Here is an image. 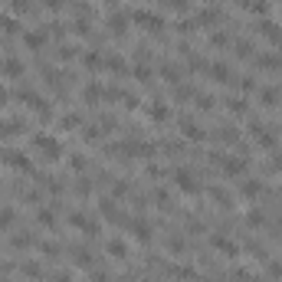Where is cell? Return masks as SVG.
Returning a JSON list of instances; mask_svg holds the SVG:
<instances>
[{
  "instance_id": "f1b7e54d",
  "label": "cell",
  "mask_w": 282,
  "mask_h": 282,
  "mask_svg": "<svg viewBox=\"0 0 282 282\" xmlns=\"http://www.w3.org/2000/svg\"><path fill=\"white\" fill-rule=\"evenodd\" d=\"M168 250H171V253H184V239H181V236H171Z\"/></svg>"
},
{
  "instance_id": "ac0fdd59",
  "label": "cell",
  "mask_w": 282,
  "mask_h": 282,
  "mask_svg": "<svg viewBox=\"0 0 282 282\" xmlns=\"http://www.w3.org/2000/svg\"><path fill=\"white\" fill-rule=\"evenodd\" d=\"M82 66H86V69H99L102 56H99V53H86V56H82Z\"/></svg>"
},
{
  "instance_id": "ba28073f",
  "label": "cell",
  "mask_w": 282,
  "mask_h": 282,
  "mask_svg": "<svg viewBox=\"0 0 282 282\" xmlns=\"http://www.w3.org/2000/svg\"><path fill=\"white\" fill-rule=\"evenodd\" d=\"M135 23H141L144 26V30H151V33H157V30H161V20H157V17H151V13H135Z\"/></svg>"
},
{
  "instance_id": "1f68e13d",
  "label": "cell",
  "mask_w": 282,
  "mask_h": 282,
  "mask_svg": "<svg viewBox=\"0 0 282 282\" xmlns=\"http://www.w3.org/2000/svg\"><path fill=\"white\" fill-rule=\"evenodd\" d=\"M210 43H213V46H226L230 39H226V33H213V36H210Z\"/></svg>"
},
{
  "instance_id": "d590c367",
  "label": "cell",
  "mask_w": 282,
  "mask_h": 282,
  "mask_svg": "<svg viewBox=\"0 0 282 282\" xmlns=\"http://www.w3.org/2000/svg\"><path fill=\"white\" fill-rule=\"evenodd\" d=\"M50 282H69V276H53Z\"/></svg>"
},
{
  "instance_id": "cb8c5ba5",
  "label": "cell",
  "mask_w": 282,
  "mask_h": 282,
  "mask_svg": "<svg viewBox=\"0 0 282 282\" xmlns=\"http://www.w3.org/2000/svg\"><path fill=\"white\" fill-rule=\"evenodd\" d=\"M236 56H253V43H246V39H236Z\"/></svg>"
},
{
  "instance_id": "d6986e66",
  "label": "cell",
  "mask_w": 282,
  "mask_h": 282,
  "mask_svg": "<svg viewBox=\"0 0 282 282\" xmlns=\"http://www.w3.org/2000/svg\"><path fill=\"white\" fill-rule=\"evenodd\" d=\"M105 66H108L112 72H118V75L125 72V59H122V56H108V59H105Z\"/></svg>"
},
{
  "instance_id": "7a4b0ae2",
  "label": "cell",
  "mask_w": 282,
  "mask_h": 282,
  "mask_svg": "<svg viewBox=\"0 0 282 282\" xmlns=\"http://www.w3.org/2000/svg\"><path fill=\"white\" fill-rule=\"evenodd\" d=\"M256 33H263V39H266V43H276V46H282V26H279V23L259 20V23H256Z\"/></svg>"
},
{
  "instance_id": "8992f818",
  "label": "cell",
  "mask_w": 282,
  "mask_h": 282,
  "mask_svg": "<svg viewBox=\"0 0 282 282\" xmlns=\"http://www.w3.org/2000/svg\"><path fill=\"white\" fill-rule=\"evenodd\" d=\"M213 250L217 253H223V256H236V243H233V239H226V236H213Z\"/></svg>"
},
{
  "instance_id": "83f0119b",
  "label": "cell",
  "mask_w": 282,
  "mask_h": 282,
  "mask_svg": "<svg viewBox=\"0 0 282 282\" xmlns=\"http://www.w3.org/2000/svg\"><path fill=\"white\" fill-rule=\"evenodd\" d=\"M226 108H230V112H246V102H239V99H230V102H226Z\"/></svg>"
},
{
  "instance_id": "8d00e7d4",
  "label": "cell",
  "mask_w": 282,
  "mask_h": 282,
  "mask_svg": "<svg viewBox=\"0 0 282 282\" xmlns=\"http://www.w3.org/2000/svg\"><path fill=\"white\" fill-rule=\"evenodd\" d=\"M279 194H282V187H279Z\"/></svg>"
},
{
  "instance_id": "52a82bcc",
  "label": "cell",
  "mask_w": 282,
  "mask_h": 282,
  "mask_svg": "<svg viewBox=\"0 0 282 282\" xmlns=\"http://www.w3.org/2000/svg\"><path fill=\"white\" fill-rule=\"evenodd\" d=\"M72 226H75V230H82V233H89V236H92V233L99 230V226H95L92 220L86 217V213H72Z\"/></svg>"
},
{
  "instance_id": "44dd1931",
  "label": "cell",
  "mask_w": 282,
  "mask_h": 282,
  "mask_svg": "<svg viewBox=\"0 0 282 282\" xmlns=\"http://www.w3.org/2000/svg\"><path fill=\"white\" fill-rule=\"evenodd\" d=\"M210 200H213V204H223V207H226V204H230V197H226V190L210 187Z\"/></svg>"
},
{
  "instance_id": "484cf974",
  "label": "cell",
  "mask_w": 282,
  "mask_h": 282,
  "mask_svg": "<svg viewBox=\"0 0 282 282\" xmlns=\"http://www.w3.org/2000/svg\"><path fill=\"white\" fill-rule=\"evenodd\" d=\"M161 75H164V79H171V82H177V79H181V72H177L174 66H161Z\"/></svg>"
},
{
  "instance_id": "d6a6232c",
  "label": "cell",
  "mask_w": 282,
  "mask_h": 282,
  "mask_svg": "<svg viewBox=\"0 0 282 282\" xmlns=\"http://www.w3.org/2000/svg\"><path fill=\"white\" fill-rule=\"evenodd\" d=\"M197 105H200V108H213V99H210V95H197Z\"/></svg>"
},
{
  "instance_id": "6da1fadb",
  "label": "cell",
  "mask_w": 282,
  "mask_h": 282,
  "mask_svg": "<svg viewBox=\"0 0 282 282\" xmlns=\"http://www.w3.org/2000/svg\"><path fill=\"white\" fill-rule=\"evenodd\" d=\"M33 148H36L39 154L46 157V161H56V157L63 154L59 141H56V138H50V135H36V138H33Z\"/></svg>"
},
{
  "instance_id": "603a6c76",
  "label": "cell",
  "mask_w": 282,
  "mask_h": 282,
  "mask_svg": "<svg viewBox=\"0 0 282 282\" xmlns=\"http://www.w3.org/2000/svg\"><path fill=\"white\" fill-rule=\"evenodd\" d=\"M23 276L26 279H39V263H23Z\"/></svg>"
},
{
  "instance_id": "e575fe53",
  "label": "cell",
  "mask_w": 282,
  "mask_h": 282,
  "mask_svg": "<svg viewBox=\"0 0 282 282\" xmlns=\"http://www.w3.org/2000/svg\"><path fill=\"white\" fill-rule=\"evenodd\" d=\"M39 246H43L46 256H56V253H59V250H56V243H39Z\"/></svg>"
},
{
  "instance_id": "3957f363",
  "label": "cell",
  "mask_w": 282,
  "mask_h": 282,
  "mask_svg": "<svg viewBox=\"0 0 282 282\" xmlns=\"http://www.w3.org/2000/svg\"><path fill=\"white\" fill-rule=\"evenodd\" d=\"M174 181H177V187H181V190H187V194H197V177L190 174L187 168H177V171H174Z\"/></svg>"
},
{
  "instance_id": "74e56055",
  "label": "cell",
  "mask_w": 282,
  "mask_h": 282,
  "mask_svg": "<svg viewBox=\"0 0 282 282\" xmlns=\"http://www.w3.org/2000/svg\"><path fill=\"white\" fill-rule=\"evenodd\" d=\"M279 239H282V236H279Z\"/></svg>"
},
{
  "instance_id": "30bf717a",
  "label": "cell",
  "mask_w": 282,
  "mask_h": 282,
  "mask_svg": "<svg viewBox=\"0 0 282 282\" xmlns=\"http://www.w3.org/2000/svg\"><path fill=\"white\" fill-rule=\"evenodd\" d=\"M0 72L17 79V75H23V63H20V59H4V63H0Z\"/></svg>"
},
{
  "instance_id": "e0dca14e",
  "label": "cell",
  "mask_w": 282,
  "mask_h": 282,
  "mask_svg": "<svg viewBox=\"0 0 282 282\" xmlns=\"http://www.w3.org/2000/svg\"><path fill=\"white\" fill-rule=\"evenodd\" d=\"M23 122H0V135H20Z\"/></svg>"
},
{
  "instance_id": "4dcf8cb0",
  "label": "cell",
  "mask_w": 282,
  "mask_h": 282,
  "mask_svg": "<svg viewBox=\"0 0 282 282\" xmlns=\"http://www.w3.org/2000/svg\"><path fill=\"white\" fill-rule=\"evenodd\" d=\"M135 79H144V82H148V79H151V69H148V66H135Z\"/></svg>"
},
{
  "instance_id": "8fae6325",
  "label": "cell",
  "mask_w": 282,
  "mask_h": 282,
  "mask_svg": "<svg viewBox=\"0 0 282 282\" xmlns=\"http://www.w3.org/2000/svg\"><path fill=\"white\" fill-rule=\"evenodd\" d=\"M108 256H115V259H125L128 256V246H125V239H108Z\"/></svg>"
},
{
  "instance_id": "4fadbf2b",
  "label": "cell",
  "mask_w": 282,
  "mask_h": 282,
  "mask_svg": "<svg viewBox=\"0 0 282 282\" xmlns=\"http://www.w3.org/2000/svg\"><path fill=\"white\" fill-rule=\"evenodd\" d=\"M181 132L187 135V138H194V141H204V132H200V128H197L190 118H181Z\"/></svg>"
},
{
  "instance_id": "5bb4252c",
  "label": "cell",
  "mask_w": 282,
  "mask_h": 282,
  "mask_svg": "<svg viewBox=\"0 0 282 282\" xmlns=\"http://www.w3.org/2000/svg\"><path fill=\"white\" fill-rule=\"evenodd\" d=\"M102 95H105V92H102V86H99V82H89V86H86V92H82V99H86V102H99Z\"/></svg>"
},
{
  "instance_id": "7402d4cb",
  "label": "cell",
  "mask_w": 282,
  "mask_h": 282,
  "mask_svg": "<svg viewBox=\"0 0 282 282\" xmlns=\"http://www.w3.org/2000/svg\"><path fill=\"white\" fill-rule=\"evenodd\" d=\"M36 220H39V226H56V217H53L50 210H39V213H36Z\"/></svg>"
},
{
  "instance_id": "5b68a950",
  "label": "cell",
  "mask_w": 282,
  "mask_h": 282,
  "mask_svg": "<svg viewBox=\"0 0 282 282\" xmlns=\"http://www.w3.org/2000/svg\"><path fill=\"white\" fill-rule=\"evenodd\" d=\"M207 72H210L213 82H230V79H233V72H230V66H226V63H213Z\"/></svg>"
},
{
  "instance_id": "ffe728a7",
  "label": "cell",
  "mask_w": 282,
  "mask_h": 282,
  "mask_svg": "<svg viewBox=\"0 0 282 282\" xmlns=\"http://www.w3.org/2000/svg\"><path fill=\"white\" fill-rule=\"evenodd\" d=\"M276 102H279V92L272 86H266L263 89V105H276Z\"/></svg>"
},
{
  "instance_id": "836d02e7",
  "label": "cell",
  "mask_w": 282,
  "mask_h": 282,
  "mask_svg": "<svg viewBox=\"0 0 282 282\" xmlns=\"http://www.w3.org/2000/svg\"><path fill=\"white\" fill-rule=\"evenodd\" d=\"M7 102H10V89H7V86H0V108H4Z\"/></svg>"
},
{
  "instance_id": "d4e9b609",
  "label": "cell",
  "mask_w": 282,
  "mask_h": 282,
  "mask_svg": "<svg viewBox=\"0 0 282 282\" xmlns=\"http://www.w3.org/2000/svg\"><path fill=\"white\" fill-rule=\"evenodd\" d=\"M151 118H154V122H164V118H168V108H164V105H151Z\"/></svg>"
},
{
  "instance_id": "277c9868",
  "label": "cell",
  "mask_w": 282,
  "mask_h": 282,
  "mask_svg": "<svg viewBox=\"0 0 282 282\" xmlns=\"http://www.w3.org/2000/svg\"><path fill=\"white\" fill-rule=\"evenodd\" d=\"M256 66H259V69H282V56H279V53H259Z\"/></svg>"
},
{
  "instance_id": "2e32d148",
  "label": "cell",
  "mask_w": 282,
  "mask_h": 282,
  "mask_svg": "<svg viewBox=\"0 0 282 282\" xmlns=\"http://www.w3.org/2000/svg\"><path fill=\"white\" fill-rule=\"evenodd\" d=\"M46 43V36H43V30H30L26 33V46H33V50H39V46Z\"/></svg>"
},
{
  "instance_id": "9a60e30c",
  "label": "cell",
  "mask_w": 282,
  "mask_h": 282,
  "mask_svg": "<svg viewBox=\"0 0 282 282\" xmlns=\"http://www.w3.org/2000/svg\"><path fill=\"white\" fill-rule=\"evenodd\" d=\"M132 233H135V239H141V243H148V239H151V226L141 223V220H138V223H132Z\"/></svg>"
},
{
  "instance_id": "9c48e42d",
  "label": "cell",
  "mask_w": 282,
  "mask_h": 282,
  "mask_svg": "<svg viewBox=\"0 0 282 282\" xmlns=\"http://www.w3.org/2000/svg\"><path fill=\"white\" fill-rule=\"evenodd\" d=\"M259 190H263V184H259V181H243V184H239V194H243L246 200H256Z\"/></svg>"
},
{
  "instance_id": "7c38bea8",
  "label": "cell",
  "mask_w": 282,
  "mask_h": 282,
  "mask_svg": "<svg viewBox=\"0 0 282 282\" xmlns=\"http://www.w3.org/2000/svg\"><path fill=\"white\" fill-rule=\"evenodd\" d=\"M108 30H112V33H118V36H122V33L128 30V17H125V13H118V17L112 13V17H108Z\"/></svg>"
},
{
  "instance_id": "4316f807",
  "label": "cell",
  "mask_w": 282,
  "mask_h": 282,
  "mask_svg": "<svg viewBox=\"0 0 282 282\" xmlns=\"http://www.w3.org/2000/svg\"><path fill=\"white\" fill-rule=\"evenodd\" d=\"M10 223H13V210H0V230H7Z\"/></svg>"
},
{
  "instance_id": "f546056e",
  "label": "cell",
  "mask_w": 282,
  "mask_h": 282,
  "mask_svg": "<svg viewBox=\"0 0 282 282\" xmlns=\"http://www.w3.org/2000/svg\"><path fill=\"white\" fill-rule=\"evenodd\" d=\"M233 282H253V272H250V269H236V276H233Z\"/></svg>"
}]
</instances>
